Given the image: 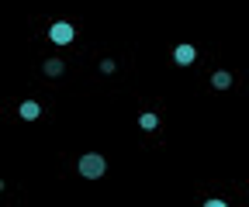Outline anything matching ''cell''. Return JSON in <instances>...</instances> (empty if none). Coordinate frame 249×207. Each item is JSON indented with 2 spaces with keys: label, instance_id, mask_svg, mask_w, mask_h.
<instances>
[{
  "label": "cell",
  "instance_id": "4",
  "mask_svg": "<svg viewBox=\"0 0 249 207\" xmlns=\"http://www.w3.org/2000/svg\"><path fill=\"white\" fill-rule=\"evenodd\" d=\"M38 114H42V107H38L35 100H24V104H21V117H24V121H35Z\"/></svg>",
  "mask_w": 249,
  "mask_h": 207
},
{
  "label": "cell",
  "instance_id": "1",
  "mask_svg": "<svg viewBox=\"0 0 249 207\" xmlns=\"http://www.w3.org/2000/svg\"><path fill=\"white\" fill-rule=\"evenodd\" d=\"M104 169H107V162H104V156H97V152H87V156L80 159V173L87 176V180H101Z\"/></svg>",
  "mask_w": 249,
  "mask_h": 207
},
{
  "label": "cell",
  "instance_id": "6",
  "mask_svg": "<svg viewBox=\"0 0 249 207\" xmlns=\"http://www.w3.org/2000/svg\"><path fill=\"white\" fill-rule=\"evenodd\" d=\"M62 69H66V66H62V59H45V76H62Z\"/></svg>",
  "mask_w": 249,
  "mask_h": 207
},
{
  "label": "cell",
  "instance_id": "3",
  "mask_svg": "<svg viewBox=\"0 0 249 207\" xmlns=\"http://www.w3.org/2000/svg\"><path fill=\"white\" fill-rule=\"evenodd\" d=\"M173 59H177V63H180V66H191V63H194V59H197V48L183 42V45H177V52H173Z\"/></svg>",
  "mask_w": 249,
  "mask_h": 207
},
{
  "label": "cell",
  "instance_id": "7",
  "mask_svg": "<svg viewBox=\"0 0 249 207\" xmlns=\"http://www.w3.org/2000/svg\"><path fill=\"white\" fill-rule=\"evenodd\" d=\"M139 125H142L145 131H156V128H160V117H156V114H142V117H139Z\"/></svg>",
  "mask_w": 249,
  "mask_h": 207
},
{
  "label": "cell",
  "instance_id": "5",
  "mask_svg": "<svg viewBox=\"0 0 249 207\" xmlns=\"http://www.w3.org/2000/svg\"><path fill=\"white\" fill-rule=\"evenodd\" d=\"M229 83H232V73H225V69H218V73L211 76V86H214V90H225Z\"/></svg>",
  "mask_w": 249,
  "mask_h": 207
},
{
  "label": "cell",
  "instance_id": "2",
  "mask_svg": "<svg viewBox=\"0 0 249 207\" xmlns=\"http://www.w3.org/2000/svg\"><path fill=\"white\" fill-rule=\"evenodd\" d=\"M49 38H52L55 45H70V42L76 38V32H73V24H70V21H55V24L49 28Z\"/></svg>",
  "mask_w": 249,
  "mask_h": 207
}]
</instances>
